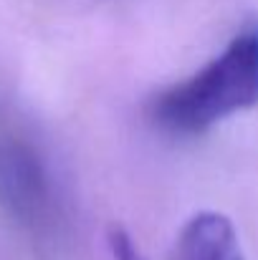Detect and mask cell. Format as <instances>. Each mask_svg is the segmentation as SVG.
<instances>
[{"label": "cell", "instance_id": "6da1fadb", "mask_svg": "<svg viewBox=\"0 0 258 260\" xmlns=\"http://www.w3.org/2000/svg\"><path fill=\"white\" fill-rule=\"evenodd\" d=\"M258 104V20L243 25L192 76L160 91L147 114L170 134H200Z\"/></svg>", "mask_w": 258, "mask_h": 260}, {"label": "cell", "instance_id": "7a4b0ae2", "mask_svg": "<svg viewBox=\"0 0 258 260\" xmlns=\"http://www.w3.org/2000/svg\"><path fill=\"white\" fill-rule=\"evenodd\" d=\"M0 200L31 230L53 233L59 225V197L46 165L18 139L0 144Z\"/></svg>", "mask_w": 258, "mask_h": 260}, {"label": "cell", "instance_id": "3957f363", "mask_svg": "<svg viewBox=\"0 0 258 260\" xmlns=\"http://www.w3.org/2000/svg\"><path fill=\"white\" fill-rule=\"evenodd\" d=\"M177 255L180 260H243L233 222L210 210L197 212L185 222Z\"/></svg>", "mask_w": 258, "mask_h": 260}, {"label": "cell", "instance_id": "277c9868", "mask_svg": "<svg viewBox=\"0 0 258 260\" xmlns=\"http://www.w3.org/2000/svg\"><path fill=\"white\" fill-rule=\"evenodd\" d=\"M109 250H111L114 260H147L137 250L134 240L124 230H119V228H111L109 230Z\"/></svg>", "mask_w": 258, "mask_h": 260}]
</instances>
